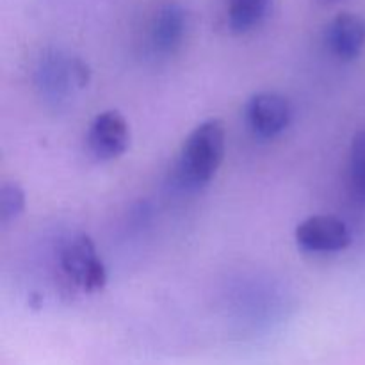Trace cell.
<instances>
[{
    "mask_svg": "<svg viewBox=\"0 0 365 365\" xmlns=\"http://www.w3.org/2000/svg\"><path fill=\"white\" fill-rule=\"evenodd\" d=\"M246 127L255 138L274 139L284 134L292 121V106L277 91H260L250 96L242 109Z\"/></svg>",
    "mask_w": 365,
    "mask_h": 365,
    "instance_id": "5b68a950",
    "label": "cell"
},
{
    "mask_svg": "<svg viewBox=\"0 0 365 365\" xmlns=\"http://www.w3.org/2000/svg\"><path fill=\"white\" fill-rule=\"evenodd\" d=\"M323 41L335 59L351 63L365 46V18L355 13H339L324 29Z\"/></svg>",
    "mask_w": 365,
    "mask_h": 365,
    "instance_id": "ba28073f",
    "label": "cell"
},
{
    "mask_svg": "<svg viewBox=\"0 0 365 365\" xmlns=\"http://www.w3.org/2000/svg\"><path fill=\"white\" fill-rule=\"evenodd\" d=\"M57 266L68 287L82 294L102 291L107 284L106 264L93 239L82 232L64 239L57 255Z\"/></svg>",
    "mask_w": 365,
    "mask_h": 365,
    "instance_id": "3957f363",
    "label": "cell"
},
{
    "mask_svg": "<svg viewBox=\"0 0 365 365\" xmlns=\"http://www.w3.org/2000/svg\"><path fill=\"white\" fill-rule=\"evenodd\" d=\"M25 210V191L16 182H4L0 187V221L2 225L13 223Z\"/></svg>",
    "mask_w": 365,
    "mask_h": 365,
    "instance_id": "8fae6325",
    "label": "cell"
},
{
    "mask_svg": "<svg viewBox=\"0 0 365 365\" xmlns=\"http://www.w3.org/2000/svg\"><path fill=\"white\" fill-rule=\"evenodd\" d=\"M348 184L355 200L365 203V130L359 132L349 146Z\"/></svg>",
    "mask_w": 365,
    "mask_h": 365,
    "instance_id": "30bf717a",
    "label": "cell"
},
{
    "mask_svg": "<svg viewBox=\"0 0 365 365\" xmlns=\"http://www.w3.org/2000/svg\"><path fill=\"white\" fill-rule=\"evenodd\" d=\"M273 0H221L225 25L234 34H246L264 24Z\"/></svg>",
    "mask_w": 365,
    "mask_h": 365,
    "instance_id": "9c48e42d",
    "label": "cell"
},
{
    "mask_svg": "<svg viewBox=\"0 0 365 365\" xmlns=\"http://www.w3.org/2000/svg\"><path fill=\"white\" fill-rule=\"evenodd\" d=\"M189 34V13L177 0H163L146 24V43L153 56L171 57L184 46Z\"/></svg>",
    "mask_w": 365,
    "mask_h": 365,
    "instance_id": "277c9868",
    "label": "cell"
},
{
    "mask_svg": "<svg viewBox=\"0 0 365 365\" xmlns=\"http://www.w3.org/2000/svg\"><path fill=\"white\" fill-rule=\"evenodd\" d=\"M88 152L100 163L116 160L130 146V125L118 110H103L91 120L86 134Z\"/></svg>",
    "mask_w": 365,
    "mask_h": 365,
    "instance_id": "8992f818",
    "label": "cell"
},
{
    "mask_svg": "<svg viewBox=\"0 0 365 365\" xmlns=\"http://www.w3.org/2000/svg\"><path fill=\"white\" fill-rule=\"evenodd\" d=\"M91 81V70L78 56L61 48H46L34 68V86L43 100L63 106Z\"/></svg>",
    "mask_w": 365,
    "mask_h": 365,
    "instance_id": "7a4b0ae2",
    "label": "cell"
},
{
    "mask_svg": "<svg viewBox=\"0 0 365 365\" xmlns=\"http://www.w3.org/2000/svg\"><path fill=\"white\" fill-rule=\"evenodd\" d=\"M314 2L319 4V6L323 7H328V6H337V4L346 2V0H314Z\"/></svg>",
    "mask_w": 365,
    "mask_h": 365,
    "instance_id": "7c38bea8",
    "label": "cell"
},
{
    "mask_svg": "<svg viewBox=\"0 0 365 365\" xmlns=\"http://www.w3.org/2000/svg\"><path fill=\"white\" fill-rule=\"evenodd\" d=\"M296 245L309 253H339L349 248L353 235L348 225L330 214H317L298 223Z\"/></svg>",
    "mask_w": 365,
    "mask_h": 365,
    "instance_id": "52a82bcc",
    "label": "cell"
},
{
    "mask_svg": "<svg viewBox=\"0 0 365 365\" xmlns=\"http://www.w3.org/2000/svg\"><path fill=\"white\" fill-rule=\"evenodd\" d=\"M227 152V127L220 118L196 125L184 139L175 163V180L180 187L196 191L216 177Z\"/></svg>",
    "mask_w": 365,
    "mask_h": 365,
    "instance_id": "6da1fadb",
    "label": "cell"
}]
</instances>
